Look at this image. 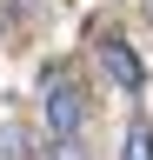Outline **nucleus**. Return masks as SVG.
<instances>
[{
  "mask_svg": "<svg viewBox=\"0 0 153 160\" xmlns=\"http://www.w3.org/2000/svg\"><path fill=\"white\" fill-rule=\"evenodd\" d=\"M47 160H87V147H80V140H53V153Z\"/></svg>",
  "mask_w": 153,
  "mask_h": 160,
  "instance_id": "39448f33",
  "label": "nucleus"
},
{
  "mask_svg": "<svg viewBox=\"0 0 153 160\" xmlns=\"http://www.w3.org/2000/svg\"><path fill=\"white\" fill-rule=\"evenodd\" d=\"M20 7H40V0H20Z\"/></svg>",
  "mask_w": 153,
  "mask_h": 160,
  "instance_id": "423d86ee",
  "label": "nucleus"
},
{
  "mask_svg": "<svg viewBox=\"0 0 153 160\" xmlns=\"http://www.w3.org/2000/svg\"><path fill=\"white\" fill-rule=\"evenodd\" d=\"M146 13H153V0H146Z\"/></svg>",
  "mask_w": 153,
  "mask_h": 160,
  "instance_id": "0eeeda50",
  "label": "nucleus"
},
{
  "mask_svg": "<svg viewBox=\"0 0 153 160\" xmlns=\"http://www.w3.org/2000/svg\"><path fill=\"white\" fill-rule=\"evenodd\" d=\"M100 67H107V80H113L120 93H140V87H146V67H140V53H133L120 33H107V40H100Z\"/></svg>",
  "mask_w": 153,
  "mask_h": 160,
  "instance_id": "f03ea898",
  "label": "nucleus"
},
{
  "mask_svg": "<svg viewBox=\"0 0 153 160\" xmlns=\"http://www.w3.org/2000/svg\"><path fill=\"white\" fill-rule=\"evenodd\" d=\"M40 120H47V133H53V140H73V133H80V120H87V93H80V80H73L67 67H53V73H47Z\"/></svg>",
  "mask_w": 153,
  "mask_h": 160,
  "instance_id": "f257e3e1",
  "label": "nucleus"
},
{
  "mask_svg": "<svg viewBox=\"0 0 153 160\" xmlns=\"http://www.w3.org/2000/svg\"><path fill=\"white\" fill-rule=\"evenodd\" d=\"M0 160H27V133L20 127H0Z\"/></svg>",
  "mask_w": 153,
  "mask_h": 160,
  "instance_id": "20e7f679",
  "label": "nucleus"
},
{
  "mask_svg": "<svg viewBox=\"0 0 153 160\" xmlns=\"http://www.w3.org/2000/svg\"><path fill=\"white\" fill-rule=\"evenodd\" d=\"M120 160H153V120H133V127H127Z\"/></svg>",
  "mask_w": 153,
  "mask_h": 160,
  "instance_id": "7ed1b4c3",
  "label": "nucleus"
}]
</instances>
